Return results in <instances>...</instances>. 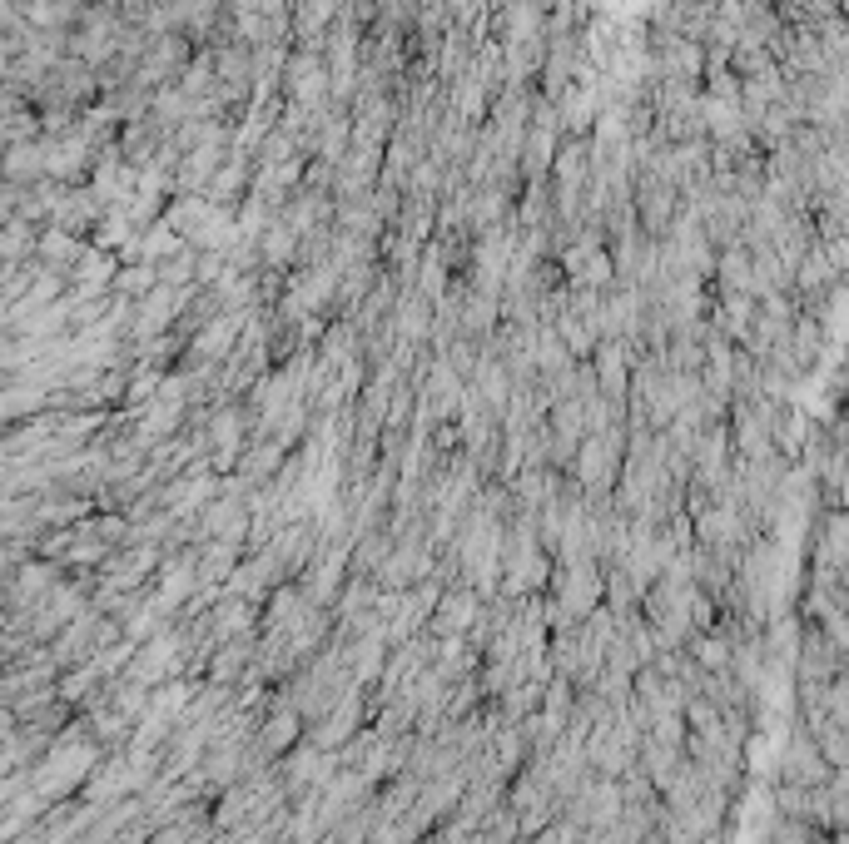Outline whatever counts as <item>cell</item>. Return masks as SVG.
Listing matches in <instances>:
<instances>
[{
  "label": "cell",
  "mask_w": 849,
  "mask_h": 844,
  "mask_svg": "<svg viewBox=\"0 0 849 844\" xmlns=\"http://www.w3.org/2000/svg\"><path fill=\"white\" fill-rule=\"evenodd\" d=\"M725 656H730V651H725L720 641H701V661H706L710 671H720V666H725Z\"/></svg>",
  "instance_id": "obj_5"
},
{
  "label": "cell",
  "mask_w": 849,
  "mask_h": 844,
  "mask_svg": "<svg viewBox=\"0 0 849 844\" xmlns=\"http://www.w3.org/2000/svg\"><path fill=\"white\" fill-rule=\"evenodd\" d=\"M288 735H298V715H293V710H279V715L269 720V730H264V745H269V750H283Z\"/></svg>",
  "instance_id": "obj_2"
},
{
  "label": "cell",
  "mask_w": 849,
  "mask_h": 844,
  "mask_svg": "<svg viewBox=\"0 0 849 844\" xmlns=\"http://www.w3.org/2000/svg\"><path fill=\"white\" fill-rule=\"evenodd\" d=\"M239 333V323L234 318H219L214 328H204V338H199V358H219L224 348H229V338Z\"/></svg>",
  "instance_id": "obj_1"
},
{
  "label": "cell",
  "mask_w": 849,
  "mask_h": 844,
  "mask_svg": "<svg viewBox=\"0 0 849 844\" xmlns=\"http://www.w3.org/2000/svg\"><path fill=\"white\" fill-rule=\"evenodd\" d=\"M244 651H249V641H239V646H224V656H219L214 676H219V681H234V676H239V661H244Z\"/></svg>",
  "instance_id": "obj_4"
},
{
  "label": "cell",
  "mask_w": 849,
  "mask_h": 844,
  "mask_svg": "<svg viewBox=\"0 0 849 844\" xmlns=\"http://www.w3.org/2000/svg\"><path fill=\"white\" fill-rule=\"evenodd\" d=\"M467 616H472V596L462 591L457 601H447V606H442V631H462V626H467Z\"/></svg>",
  "instance_id": "obj_3"
}]
</instances>
